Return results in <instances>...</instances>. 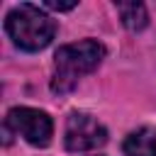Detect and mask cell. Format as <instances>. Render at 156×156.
<instances>
[{
  "instance_id": "2",
  "label": "cell",
  "mask_w": 156,
  "mask_h": 156,
  "mask_svg": "<svg viewBox=\"0 0 156 156\" xmlns=\"http://www.w3.org/2000/svg\"><path fill=\"white\" fill-rule=\"evenodd\" d=\"M5 29H7L10 39L15 41V46H20L24 51H39L51 44L54 34H56V22L39 5L22 2L7 12Z\"/></svg>"
},
{
  "instance_id": "4",
  "label": "cell",
  "mask_w": 156,
  "mask_h": 156,
  "mask_svg": "<svg viewBox=\"0 0 156 156\" xmlns=\"http://www.w3.org/2000/svg\"><path fill=\"white\" fill-rule=\"evenodd\" d=\"M107 141V129L90 115L85 112H73L66 122V136L63 144L68 151L80 154V151H93Z\"/></svg>"
},
{
  "instance_id": "7",
  "label": "cell",
  "mask_w": 156,
  "mask_h": 156,
  "mask_svg": "<svg viewBox=\"0 0 156 156\" xmlns=\"http://www.w3.org/2000/svg\"><path fill=\"white\" fill-rule=\"evenodd\" d=\"M44 7H49V10H71V7H76V2H51V0H46Z\"/></svg>"
},
{
  "instance_id": "6",
  "label": "cell",
  "mask_w": 156,
  "mask_h": 156,
  "mask_svg": "<svg viewBox=\"0 0 156 156\" xmlns=\"http://www.w3.org/2000/svg\"><path fill=\"white\" fill-rule=\"evenodd\" d=\"M117 12L122 17V24L132 32H139L146 27L149 22V15H146V7L141 2H117Z\"/></svg>"
},
{
  "instance_id": "3",
  "label": "cell",
  "mask_w": 156,
  "mask_h": 156,
  "mask_svg": "<svg viewBox=\"0 0 156 156\" xmlns=\"http://www.w3.org/2000/svg\"><path fill=\"white\" fill-rule=\"evenodd\" d=\"M5 124L12 132H17L24 141H29L32 146H49V141L54 136L51 117L34 107H12L7 112Z\"/></svg>"
},
{
  "instance_id": "5",
  "label": "cell",
  "mask_w": 156,
  "mask_h": 156,
  "mask_svg": "<svg viewBox=\"0 0 156 156\" xmlns=\"http://www.w3.org/2000/svg\"><path fill=\"white\" fill-rule=\"evenodd\" d=\"M124 156H156V132L141 127L124 139Z\"/></svg>"
},
{
  "instance_id": "1",
  "label": "cell",
  "mask_w": 156,
  "mask_h": 156,
  "mask_svg": "<svg viewBox=\"0 0 156 156\" xmlns=\"http://www.w3.org/2000/svg\"><path fill=\"white\" fill-rule=\"evenodd\" d=\"M105 58V46L95 39H83L76 44H66L54 56V76H51V90L63 95L71 93L83 76L95 71L100 61Z\"/></svg>"
}]
</instances>
